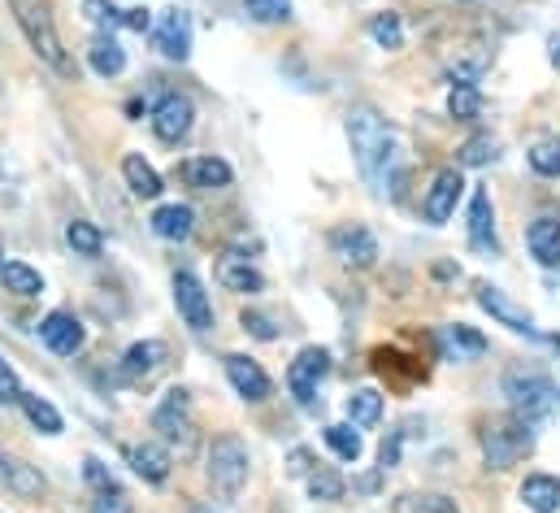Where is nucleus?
<instances>
[{
    "label": "nucleus",
    "instance_id": "obj_31",
    "mask_svg": "<svg viewBox=\"0 0 560 513\" xmlns=\"http://www.w3.org/2000/svg\"><path fill=\"white\" fill-rule=\"evenodd\" d=\"M448 113L456 122H478L483 118V91H478V83H456L448 91Z\"/></svg>",
    "mask_w": 560,
    "mask_h": 513
},
{
    "label": "nucleus",
    "instance_id": "obj_6",
    "mask_svg": "<svg viewBox=\"0 0 560 513\" xmlns=\"http://www.w3.org/2000/svg\"><path fill=\"white\" fill-rule=\"evenodd\" d=\"M153 135L161 139V144H183L187 135H192V126H196V105H192V96H183V91H166L157 105H153Z\"/></svg>",
    "mask_w": 560,
    "mask_h": 513
},
{
    "label": "nucleus",
    "instance_id": "obj_15",
    "mask_svg": "<svg viewBox=\"0 0 560 513\" xmlns=\"http://www.w3.org/2000/svg\"><path fill=\"white\" fill-rule=\"evenodd\" d=\"M478 305L500 322V327H509V331H518V335H539L535 331V318L504 292V288H496V283H483L478 288Z\"/></svg>",
    "mask_w": 560,
    "mask_h": 513
},
{
    "label": "nucleus",
    "instance_id": "obj_40",
    "mask_svg": "<svg viewBox=\"0 0 560 513\" xmlns=\"http://www.w3.org/2000/svg\"><path fill=\"white\" fill-rule=\"evenodd\" d=\"M87 513H135V505H131V497L122 488H109V492H96Z\"/></svg>",
    "mask_w": 560,
    "mask_h": 513
},
{
    "label": "nucleus",
    "instance_id": "obj_17",
    "mask_svg": "<svg viewBox=\"0 0 560 513\" xmlns=\"http://www.w3.org/2000/svg\"><path fill=\"white\" fill-rule=\"evenodd\" d=\"M214 274H218V283L227 292H240V296H261L266 292V274L248 257H240V253H222L218 266H214Z\"/></svg>",
    "mask_w": 560,
    "mask_h": 513
},
{
    "label": "nucleus",
    "instance_id": "obj_23",
    "mask_svg": "<svg viewBox=\"0 0 560 513\" xmlns=\"http://www.w3.org/2000/svg\"><path fill=\"white\" fill-rule=\"evenodd\" d=\"M0 484H4L13 497H26V501H35V497H44V492H48L44 475H39L35 466H26V462L9 457V453H0Z\"/></svg>",
    "mask_w": 560,
    "mask_h": 513
},
{
    "label": "nucleus",
    "instance_id": "obj_5",
    "mask_svg": "<svg viewBox=\"0 0 560 513\" xmlns=\"http://www.w3.org/2000/svg\"><path fill=\"white\" fill-rule=\"evenodd\" d=\"M248 471H253V457H248V444L240 436H218L209 444V457H205V475L214 484V492L222 501H235L248 484Z\"/></svg>",
    "mask_w": 560,
    "mask_h": 513
},
{
    "label": "nucleus",
    "instance_id": "obj_29",
    "mask_svg": "<svg viewBox=\"0 0 560 513\" xmlns=\"http://www.w3.org/2000/svg\"><path fill=\"white\" fill-rule=\"evenodd\" d=\"M391 513H461V505L448 492H400Z\"/></svg>",
    "mask_w": 560,
    "mask_h": 513
},
{
    "label": "nucleus",
    "instance_id": "obj_24",
    "mask_svg": "<svg viewBox=\"0 0 560 513\" xmlns=\"http://www.w3.org/2000/svg\"><path fill=\"white\" fill-rule=\"evenodd\" d=\"M439 344H443V357H448V362H470V357H483V353H487V340H483L474 327H465V322L443 327Z\"/></svg>",
    "mask_w": 560,
    "mask_h": 513
},
{
    "label": "nucleus",
    "instance_id": "obj_32",
    "mask_svg": "<svg viewBox=\"0 0 560 513\" xmlns=\"http://www.w3.org/2000/svg\"><path fill=\"white\" fill-rule=\"evenodd\" d=\"M65 244L74 248V257H100V248H105V235H100V227H96V222H87V218H74V222L65 227Z\"/></svg>",
    "mask_w": 560,
    "mask_h": 513
},
{
    "label": "nucleus",
    "instance_id": "obj_47",
    "mask_svg": "<svg viewBox=\"0 0 560 513\" xmlns=\"http://www.w3.org/2000/svg\"><path fill=\"white\" fill-rule=\"evenodd\" d=\"M548 57H552V65L560 70V30H552V35H548Z\"/></svg>",
    "mask_w": 560,
    "mask_h": 513
},
{
    "label": "nucleus",
    "instance_id": "obj_35",
    "mask_svg": "<svg viewBox=\"0 0 560 513\" xmlns=\"http://www.w3.org/2000/svg\"><path fill=\"white\" fill-rule=\"evenodd\" d=\"M369 39L378 44V48H387V52H395V48H404V22H400V13H374L369 17Z\"/></svg>",
    "mask_w": 560,
    "mask_h": 513
},
{
    "label": "nucleus",
    "instance_id": "obj_12",
    "mask_svg": "<svg viewBox=\"0 0 560 513\" xmlns=\"http://www.w3.org/2000/svg\"><path fill=\"white\" fill-rule=\"evenodd\" d=\"M153 44L166 61H187L192 57V17L187 9H166L161 22L153 26Z\"/></svg>",
    "mask_w": 560,
    "mask_h": 513
},
{
    "label": "nucleus",
    "instance_id": "obj_42",
    "mask_svg": "<svg viewBox=\"0 0 560 513\" xmlns=\"http://www.w3.org/2000/svg\"><path fill=\"white\" fill-rule=\"evenodd\" d=\"M244 331H248V335H257V340H279L275 318H270V314H257V309H248V314H244Z\"/></svg>",
    "mask_w": 560,
    "mask_h": 513
},
{
    "label": "nucleus",
    "instance_id": "obj_3",
    "mask_svg": "<svg viewBox=\"0 0 560 513\" xmlns=\"http://www.w3.org/2000/svg\"><path fill=\"white\" fill-rule=\"evenodd\" d=\"M504 396H509L513 414L535 431L557 414L560 405V388L539 370H509L504 375Z\"/></svg>",
    "mask_w": 560,
    "mask_h": 513
},
{
    "label": "nucleus",
    "instance_id": "obj_18",
    "mask_svg": "<svg viewBox=\"0 0 560 513\" xmlns=\"http://www.w3.org/2000/svg\"><path fill=\"white\" fill-rule=\"evenodd\" d=\"M166 362H170V344H166V340H139V344L126 349L122 375H126L131 383H148Z\"/></svg>",
    "mask_w": 560,
    "mask_h": 513
},
{
    "label": "nucleus",
    "instance_id": "obj_49",
    "mask_svg": "<svg viewBox=\"0 0 560 513\" xmlns=\"http://www.w3.org/2000/svg\"><path fill=\"white\" fill-rule=\"evenodd\" d=\"M0 266H4V248H0Z\"/></svg>",
    "mask_w": 560,
    "mask_h": 513
},
{
    "label": "nucleus",
    "instance_id": "obj_48",
    "mask_svg": "<svg viewBox=\"0 0 560 513\" xmlns=\"http://www.w3.org/2000/svg\"><path fill=\"white\" fill-rule=\"evenodd\" d=\"M192 513H218V510H205V505H200V510H192Z\"/></svg>",
    "mask_w": 560,
    "mask_h": 513
},
{
    "label": "nucleus",
    "instance_id": "obj_4",
    "mask_svg": "<svg viewBox=\"0 0 560 513\" xmlns=\"http://www.w3.org/2000/svg\"><path fill=\"white\" fill-rule=\"evenodd\" d=\"M535 449V427H526L518 414H509V418H491L487 427H483V462H487V471H513L526 453Z\"/></svg>",
    "mask_w": 560,
    "mask_h": 513
},
{
    "label": "nucleus",
    "instance_id": "obj_11",
    "mask_svg": "<svg viewBox=\"0 0 560 513\" xmlns=\"http://www.w3.org/2000/svg\"><path fill=\"white\" fill-rule=\"evenodd\" d=\"M330 253L343 266H352V270H369L378 261V240H374V231L348 222V227H334L330 231Z\"/></svg>",
    "mask_w": 560,
    "mask_h": 513
},
{
    "label": "nucleus",
    "instance_id": "obj_33",
    "mask_svg": "<svg viewBox=\"0 0 560 513\" xmlns=\"http://www.w3.org/2000/svg\"><path fill=\"white\" fill-rule=\"evenodd\" d=\"M22 414H26V418H31V427H35V431H44V436H61V431H65V423H61L57 405H48L44 396L22 392Z\"/></svg>",
    "mask_w": 560,
    "mask_h": 513
},
{
    "label": "nucleus",
    "instance_id": "obj_25",
    "mask_svg": "<svg viewBox=\"0 0 560 513\" xmlns=\"http://www.w3.org/2000/svg\"><path fill=\"white\" fill-rule=\"evenodd\" d=\"M470 244L474 248H496V209L487 192L470 196Z\"/></svg>",
    "mask_w": 560,
    "mask_h": 513
},
{
    "label": "nucleus",
    "instance_id": "obj_28",
    "mask_svg": "<svg viewBox=\"0 0 560 513\" xmlns=\"http://www.w3.org/2000/svg\"><path fill=\"white\" fill-rule=\"evenodd\" d=\"M87 61H92V70H96L100 78H113V74L126 70V48H122L113 35H96L92 48H87Z\"/></svg>",
    "mask_w": 560,
    "mask_h": 513
},
{
    "label": "nucleus",
    "instance_id": "obj_2",
    "mask_svg": "<svg viewBox=\"0 0 560 513\" xmlns=\"http://www.w3.org/2000/svg\"><path fill=\"white\" fill-rule=\"evenodd\" d=\"M9 9H13V22L22 26L26 44L39 52V61L52 65L57 74H74V61H70V52H65V44L57 35V22H52L48 0H9Z\"/></svg>",
    "mask_w": 560,
    "mask_h": 513
},
{
    "label": "nucleus",
    "instance_id": "obj_10",
    "mask_svg": "<svg viewBox=\"0 0 560 513\" xmlns=\"http://www.w3.org/2000/svg\"><path fill=\"white\" fill-rule=\"evenodd\" d=\"M461 192H465V174H461V166L439 170V174H435V183H430V187H426V196H422V218H426L430 227H443V222L456 213Z\"/></svg>",
    "mask_w": 560,
    "mask_h": 513
},
{
    "label": "nucleus",
    "instance_id": "obj_9",
    "mask_svg": "<svg viewBox=\"0 0 560 513\" xmlns=\"http://www.w3.org/2000/svg\"><path fill=\"white\" fill-rule=\"evenodd\" d=\"M174 305H179V318H183L196 335L214 331V301H209L205 283H200L192 270H179V274H174Z\"/></svg>",
    "mask_w": 560,
    "mask_h": 513
},
{
    "label": "nucleus",
    "instance_id": "obj_1",
    "mask_svg": "<svg viewBox=\"0 0 560 513\" xmlns=\"http://www.w3.org/2000/svg\"><path fill=\"white\" fill-rule=\"evenodd\" d=\"M348 144H352L361 179L374 183V187H387V174H391V161H395V131L387 126V118L369 105L348 109Z\"/></svg>",
    "mask_w": 560,
    "mask_h": 513
},
{
    "label": "nucleus",
    "instance_id": "obj_22",
    "mask_svg": "<svg viewBox=\"0 0 560 513\" xmlns=\"http://www.w3.org/2000/svg\"><path fill=\"white\" fill-rule=\"evenodd\" d=\"M122 179H126L131 196H139V200H157L166 192V179L157 174L153 161H144V152H126L122 157Z\"/></svg>",
    "mask_w": 560,
    "mask_h": 513
},
{
    "label": "nucleus",
    "instance_id": "obj_14",
    "mask_svg": "<svg viewBox=\"0 0 560 513\" xmlns=\"http://www.w3.org/2000/svg\"><path fill=\"white\" fill-rule=\"evenodd\" d=\"M39 340H44V349H48V353H57V357H74V353L87 344V331H83V322H78L70 309H52V314L39 322Z\"/></svg>",
    "mask_w": 560,
    "mask_h": 513
},
{
    "label": "nucleus",
    "instance_id": "obj_30",
    "mask_svg": "<svg viewBox=\"0 0 560 513\" xmlns=\"http://www.w3.org/2000/svg\"><path fill=\"white\" fill-rule=\"evenodd\" d=\"M0 283H4V292L22 296V301L44 292V279H39V270H35V266H26V261H4V266H0Z\"/></svg>",
    "mask_w": 560,
    "mask_h": 513
},
{
    "label": "nucleus",
    "instance_id": "obj_46",
    "mask_svg": "<svg viewBox=\"0 0 560 513\" xmlns=\"http://www.w3.org/2000/svg\"><path fill=\"white\" fill-rule=\"evenodd\" d=\"M122 26H131V30H139V35L153 30V9H144V4H139V9H122Z\"/></svg>",
    "mask_w": 560,
    "mask_h": 513
},
{
    "label": "nucleus",
    "instance_id": "obj_7",
    "mask_svg": "<svg viewBox=\"0 0 560 513\" xmlns=\"http://www.w3.org/2000/svg\"><path fill=\"white\" fill-rule=\"evenodd\" d=\"M153 431L166 440V444H187L192 431H196V418H192V396L187 388H170L161 396V405L153 410Z\"/></svg>",
    "mask_w": 560,
    "mask_h": 513
},
{
    "label": "nucleus",
    "instance_id": "obj_16",
    "mask_svg": "<svg viewBox=\"0 0 560 513\" xmlns=\"http://www.w3.org/2000/svg\"><path fill=\"white\" fill-rule=\"evenodd\" d=\"M227 379H231V388H235L248 405H261V401L275 392V383H270V375L261 370V362H253V357H244V353H231V357H227Z\"/></svg>",
    "mask_w": 560,
    "mask_h": 513
},
{
    "label": "nucleus",
    "instance_id": "obj_13",
    "mask_svg": "<svg viewBox=\"0 0 560 513\" xmlns=\"http://www.w3.org/2000/svg\"><path fill=\"white\" fill-rule=\"evenodd\" d=\"M179 183H187L192 192H222V187H231L235 183V170L222 161V157H214V152H205V157H187V161H179Z\"/></svg>",
    "mask_w": 560,
    "mask_h": 513
},
{
    "label": "nucleus",
    "instance_id": "obj_19",
    "mask_svg": "<svg viewBox=\"0 0 560 513\" xmlns=\"http://www.w3.org/2000/svg\"><path fill=\"white\" fill-rule=\"evenodd\" d=\"M126 462H131V471H135L144 484H166V479H170V471H174L170 449H166V444H157V440L131 444V449H126Z\"/></svg>",
    "mask_w": 560,
    "mask_h": 513
},
{
    "label": "nucleus",
    "instance_id": "obj_8",
    "mask_svg": "<svg viewBox=\"0 0 560 513\" xmlns=\"http://www.w3.org/2000/svg\"><path fill=\"white\" fill-rule=\"evenodd\" d=\"M326 370H330V353H326V349L308 344V349L295 353V362L287 366V392L295 396V405H304V410L313 405L317 383L326 379Z\"/></svg>",
    "mask_w": 560,
    "mask_h": 513
},
{
    "label": "nucleus",
    "instance_id": "obj_26",
    "mask_svg": "<svg viewBox=\"0 0 560 513\" xmlns=\"http://www.w3.org/2000/svg\"><path fill=\"white\" fill-rule=\"evenodd\" d=\"M343 414H348V423H352L356 431L378 427V423H382V392H374V388H356V392L343 401Z\"/></svg>",
    "mask_w": 560,
    "mask_h": 513
},
{
    "label": "nucleus",
    "instance_id": "obj_38",
    "mask_svg": "<svg viewBox=\"0 0 560 513\" xmlns=\"http://www.w3.org/2000/svg\"><path fill=\"white\" fill-rule=\"evenodd\" d=\"M531 170L539 179H560V139H544L531 148Z\"/></svg>",
    "mask_w": 560,
    "mask_h": 513
},
{
    "label": "nucleus",
    "instance_id": "obj_43",
    "mask_svg": "<svg viewBox=\"0 0 560 513\" xmlns=\"http://www.w3.org/2000/svg\"><path fill=\"white\" fill-rule=\"evenodd\" d=\"M83 479H87L96 492H109V488H118V484H113V475L105 471V462H96V457H83Z\"/></svg>",
    "mask_w": 560,
    "mask_h": 513
},
{
    "label": "nucleus",
    "instance_id": "obj_27",
    "mask_svg": "<svg viewBox=\"0 0 560 513\" xmlns=\"http://www.w3.org/2000/svg\"><path fill=\"white\" fill-rule=\"evenodd\" d=\"M522 501L535 513H560V479L557 475H526L522 479Z\"/></svg>",
    "mask_w": 560,
    "mask_h": 513
},
{
    "label": "nucleus",
    "instance_id": "obj_37",
    "mask_svg": "<svg viewBox=\"0 0 560 513\" xmlns=\"http://www.w3.org/2000/svg\"><path fill=\"white\" fill-rule=\"evenodd\" d=\"M496 157H500V139H496V135H474V139H465L461 152H456V161H461L465 170L487 166V161H496Z\"/></svg>",
    "mask_w": 560,
    "mask_h": 513
},
{
    "label": "nucleus",
    "instance_id": "obj_21",
    "mask_svg": "<svg viewBox=\"0 0 560 513\" xmlns=\"http://www.w3.org/2000/svg\"><path fill=\"white\" fill-rule=\"evenodd\" d=\"M148 227H153V235H161L170 244H183V240L196 235V213H192V205H157Z\"/></svg>",
    "mask_w": 560,
    "mask_h": 513
},
{
    "label": "nucleus",
    "instance_id": "obj_20",
    "mask_svg": "<svg viewBox=\"0 0 560 513\" xmlns=\"http://www.w3.org/2000/svg\"><path fill=\"white\" fill-rule=\"evenodd\" d=\"M526 248L539 266L557 270L560 266V218L557 213H539L531 227H526Z\"/></svg>",
    "mask_w": 560,
    "mask_h": 513
},
{
    "label": "nucleus",
    "instance_id": "obj_41",
    "mask_svg": "<svg viewBox=\"0 0 560 513\" xmlns=\"http://www.w3.org/2000/svg\"><path fill=\"white\" fill-rule=\"evenodd\" d=\"M83 13L96 22V26H122V9L113 4V0H83Z\"/></svg>",
    "mask_w": 560,
    "mask_h": 513
},
{
    "label": "nucleus",
    "instance_id": "obj_34",
    "mask_svg": "<svg viewBox=\"0 0 560 513\" xmlns=\"http://www.w3.org/2000/svg\"><path fill=\"white\" fill-rule=\"evenodd\" d=\"M326 449H330L339 462L352 466V462H361V449H365V444H361V431H356L352 423H334V427H326Z\"/></svg>",
    "mask_w": 560,
    "mask_h": 513
},
{
    "label": "nucleus",
    "instance_id": "obj_36",
    "mask_svg": "<svg viewBox=\"0 0 560 513\" xmlns=\"http://www.w3.org/2000/svg\"><path fill=\"white\" fill-rule=\"evenodd\" d=\"M304 488H308V497L313 501H321V505H334V501H343L348 497V484H343V475H334V471H313L308 479H304Z\"/></svg>",
    "mask_w": 560,
    "mask_h": 513
},
{
    "label": "nucleus",
    "instance_id": "obj_44",
    "mask_svg": "<svg viewBox=\"0 0 560 513\" xmlns=\"http://www.w3.org/2000/svg\"><path fill=\"white\" fill-rule=\"evenodd\" d=\"M0 405H22V383L13 375V366L0 362Z\"/></svg>",
    "mask_w": 560,
    "mask_h": 513
},
{
    "label": "nucleus",
    "instance_id": "obj_45",
    "mask_svg": "<svg viewBox=\"0 0 560 513\" xmlns=\"http://www.w3.org/2000/svg\"><path fill=\"white\" fill-rule=\"evenodd\" d=\"M287 471H291L295 479H308V475L317 471V462H313V453H308V449H291V457H287Z\"/></svg>",
    "mask_w": 560,
    "mask_h": 513
},
{
    "label": "nucleus",
    "instance_id": "obj_39",
    "mask_svg": "<svg viewBox=\"0 0 560 513\" xmlns=\"http://www.w3.org/2000/svg\"><path fill=\"white\" fill-rule=\"evenodd\" d=\"M253 22H287L291 17V0H244Z\"/></svg>",
    "mask_w": 560,
    "mask_h": 513
},
{
    "label": "nucleus",
    "instance_id": "obj_50",
    "mask_svg": "<svg viewBox=\"0 0 560 513\" xmlns=\"http://www.w3.org/2000/svg\"><path fill=\"white\" fill-rule=\"evenodd\" d=\"M557 349H560V340H557Z\"/></svg>",
    "mask_w": 560,
    "mask_h": 513
}]
</instances>
